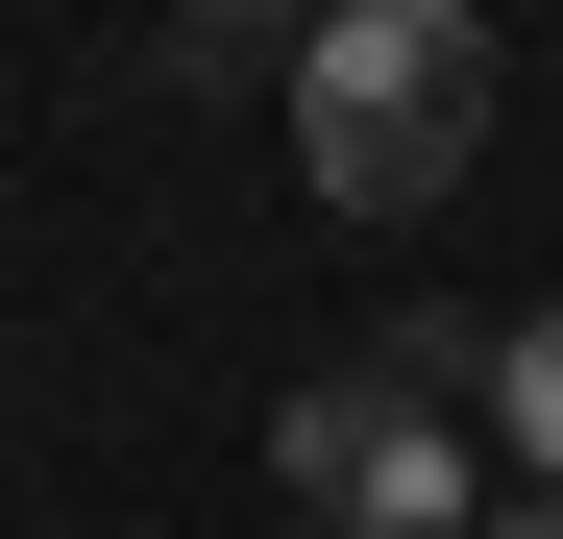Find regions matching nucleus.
<instances>
[{
    "label": "nucleus",
    "instance_id": "2",
    "mask_svg": "<svg viewBox=\"0 0 563 539\" xmlns=\"http://www.w3.org/2000/svg\"><path fill=\"white\" fill-rule=\"evenodd\" d=\"M269 466H295V515H319V539H490V466H465V393L417 369V343H367V369H295Z\"/></svg>",
    "mask_w": 563,
    "mask_h": 539
},
{
    "label": "nucleus",
    "instance_id": "1",
    "mask_svg": "<svg viewBox=\"0 0 563 539\" xmlns=\"http://www.w3.org/2000/svg\"><path fill=\"white\" fill-rule=\"evenodd\" d=\"M490 147V0H319L295 25V172L343 221H441Z\"/></svg>",
    "mask_w": 563,
    "mask_h": 539
},
{
    "label": "nucleus",
    "instance_id": "4",
    "mask_svg": "<svg viewBox=\"0 0 563 539\" xmlns=\"http://www.w3.org/2000/svg\"><path fill=\"white\" fill-rule=\"evenodd\" d=\"M172 25H319V0H172Z\"/></svg>",
    "mask_w": 563,
    "mask_h": 539
},
{
    "label": "nucleus",
    "instance_id": "5",
    "mask_svg": "<svg viewBox=\"0 0 563 539\" xmlns=\"http://www.w3.org/2000/svg\"><path fill=\"white\" fill-rule=\"evenodd\" d=\"M490 539H563V491H539V515H490Z\"/></svg>",
    "mask_w": 563,
    "mask_h": 539
},
{
    "label": "nucleus",
    "instance_id": "3",
    "mask_svg": "<svg viewBox=\"0 0 563 539\" xmlns=\"http://www.w3.org/2000/svg\"><path fill=\"white\" fill-rule=\"evenodd\" d=\"M465 393H490L515 466H563V319H490V369H465Z\"/></svg>",
    "mask_w": 563,
    "mask_h": 539
}]
</instances>
